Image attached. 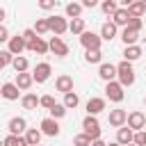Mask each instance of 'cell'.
I'll return each mask as SVG.
<instances>
[{"label":"cell","mask_w":146,"mask_h":146,"mask_svg":"<svg viewBox=\"0 0 146 146\" xmlns=\"http://www.w3.org/2000/svg\"><path fill=\"white\" fill-rule=\"evenodd\" d=\"M23 39H25V43H32V41H36L39 36H36V32H34L32 27H27V30H23Z\"/></svg>","instance_id":"40"},{"label":"cell","mask_w":146,"mask_h":146,"mask_svg":"<svg viewBox=\"0 0 146 146\" xmlns=\"http://www.w3.org/2000/svg\"><path fill=\"white\" fill-rule=\"evenodd\" d=\"M32 30L36 32V36H43V34H48V32H50L48 18H36V23H34V27H32Z\"/></svg>","instance_id":"32"},{"label":"cell","mask_w":146,"mask_h":146,"mask_svg":"<svg viewBox=\"0 0 146 146\" xmlns=\"http://www.w3.org/2000/svg\"><path fill=\"white\" fill-rule=\"evenodd\" d=\"M2 146H27V141H25V137L21 135H7L5 139H2Z\"/></svg>","instance_id":"31"},{"label":"cell","mask_w":146,"mask_h":146,"mask_svg":"<svg viewBox=\"0 0 146 146\" xmlns=\"http://www.w3.org/2000/svg\"><path fill=\"white\" fill-rule=\"evenodd\" d=\"M23 137H25L27 146H41V137H43V132H41L39 128H27Z\"/></svg>","instance_id":"20"},{"label":"cell","mask_w":146,"mask_h":146,"mask_svg":"<svg viewBox=\"0 0 146 146\" xmlns=\"http://www.w3.org/2000/svg\"><path fill=\"white\" fill-rule=\"evenodd\" d=\"M144 107H146V96H144Z\"/></svg>","instance_id":"48"},{"label":"cell","mask_w":146,"mask_h":146,"mask_svg":"<svg viewBox=\"0 0 146 146\" xmlns=\"http://www.w3.org/2000/svg\"><path fill=\"white\" fill-rule=\"evenodd\" d=\"M7 50L14 55V57H18V55H23V50H27V43H25V39H23V34H14L9 41H7Z\"/></svg>","instance_id":"10"},{"label":"cell","mask_w":146,"mask_h":146,"mask_svg":"<svg viewBox=\"0 0 146 146\" xmlns=\"http://www.w3.org/2000/svg\"><path fill=\"white\" fill-rule=\"evenodd\" d=\"M132 141H135V132H132L128 125H123V128H119V130H116V144L128 146V144H132Z\"/></svg>","instance_id":"19"},{"label":"cell","mask_w":146,"mask_h":146,"mask_svg":"<svg viewBox=\"0 0 146 146\" xmlns=\"http://www.w3.org/2000/svg\"><path fill=\"white\" fill-rule=\"evenodd\" d=\"M39 130L46 135V137H57L59 132H62V128H59V123L55 121V119H50V116H46V119H41V123H39Z\"/></svg>","instance_id":"13"},{"label":"cell","mask_w":146,"mask_h":146,"mask_svg":"<svg viewBox=\"0 0 146 146\" xmlns=\"http://www.w3.org/2000/svg\"><path fill=\"white\" fill-rule=\"evenodd\" d=\"M116 9H119L116 0H103V2H100V11H103L105 16H114Z\"/></svg>","instance_id":"33"},{"label":"cell","mask_w":146,"mask_h":146,"mask_svg":"<svg viewBox=\"0 0 146 146\" xmlns=\"http://www.w3.org/2000/svg\"><path fill=\"white\" fill-rule=\"evenodd\" d=\"M84 62L87 64H103V52L100 50H84Z\"/></svg>","instance_id":"30"},{"label":"cell","mask_w":146,"mask_h":146,"mask_svg":"<svg viewBox=\"0 0 146 146\" xmlns=\"http://www.w3.org/2000/svg\"><path fill=\"white\" fill-rule=\"evenodd\" d=\"M125 9H128L130 18H141V16L146 14V5H144V0H135V2H130Z\"/></svg>","instance_id":"21"},{"label":"cell","mask_w":146,"mask_h":146,"mask_svg":"<svg viewBox=\"0 0 146 146\" xmlns=\"http://www.w3.org/2000/svg\"><path fill=\"white\" fill-rule=\"evenodd\" d=\"M68 32L71 34H82V32H87V27H84V18H73V21H68Z\"/></svg>","instance_id":"29"},{"label":"cell","mask_w":146,"mask_h":146,"mask_svg":"<svg viewBox=\"0 0 146 146\" xmlns=\"http://www.w3.org/2000/svg\"><path fill=\"white\" fill-rule=\"evenodd\" d=\"M7 130H9V135H25V130H27V121H25V116H11L9 121H7Z\"/></svg>","instance_id":"12"},{"label":"cell","mask_w":146,"mask_h":146,"mask_svg":"<svg viewBox=\"0 0 146 146\" xmlns=\"http://www.w3.org/2000/svg\"><path fill=\"white\" fill-rule=\"evenodd\" d=\"M144 27V21L141 18H130V23H128V30H132V32H139Z\"/></svg>","instance_id":"39"},{"label":"cell","mask_w":146,"mask_h":146,"mask_svg":"<svg viewBox=\"0 0 146 146\" xmlns=\"http://www.w3.org/2000/svg\"><path fill=\"white\" fill-rule=\"evenodd\" d=\"M27 50H30V52H36V55H46V52H50V48H48V41H46L43 36H39L36 41L27 43Z\"/></svg>","instance_id":"22"},{"label":"cell","mask_w":146,"mask_h":146,"mask_svg":"<svg viewBox=\"0 0 146 146\" xmlns=\"http://www.w3.org/2000/svg\"><path fill=\"white\" fill-rule=\"evenodd\" d=\"M55 103H57V100H55V96H50V94L41 96V100H39V105H41V107H46L48 112H50V110L55 107Z\"/></svg>","instance_id":"36"},{"label":"cell","mask_w":146,"mask_h":146,"mask_svg":"<svg viewBox=\"0 0 146 146\" xmlns=\"http://www.w3.org/2000/svg\"><path fill=\"white\" fill-rule=\"evenodd\" d=\"M135 146H146V130H141V132H135V141H132Z\"/></svg>","instance_id":"41"},{"label":"cell","mask_w":146,"mask_h":146,"mask_svg":"<svg viewBox=\"0 0 146 146\" xmlns=\"http://www.w3.org/2000/svg\"><path fill=\"white\" fill-rule=\"evenodd\" d=\"M107 123L112 125V128H123L125 123H128V112L125 110H121V107H116V110H110V116H107Z\"/></svg>","instance_id":"9"},{"label":"cell","mask_w":146,"mask_h":146,"mask_svg":"<svg viewBox=\"0 0 146 146\" xmlns=\"http://www.w3.org/2000/svg\"><path fill=\"white\" fill-rule=\"evenodd\" d=\"M73 146H91V139H89L84 132H80V135L73 137Z\"/></svg>","instance_id":"38"},{"label":"cell","mask_w":146,"mask_h":146,"mask_svg":"<svg viewBox=\"0 0 146 146\" xmlns=\"http://www.w3.org/2000/svg\"><path fill=\"white\" fill-rule=\"evenodd\" d=\"M48 48H50V52L57 55V57H66V55H68V43H66L62 36H50Z\"/></svg>","instance_id":"11"},{"label":"cell","mask_w":146,"mask_h":146,"mask_svg":"<svg viewBox=\"0 0 146 146\" xmlns=\"http://www.w3.org/2000/svg\"><path fill=\"white\" fill-rule=\"evenodd\" d=\"M98 75H100V80H105V84H107V82H114V80H116V64L103 62V64L98 66Z\"/></svg>","instance_id":"14"},{"label":"cell","mask_w":146,"mask_h":146,"mask_svg":"<svg viewBox=\"0 0 146 146\" xmlns=\"http://www.w3.org/2000/svg\"><path fill=\"white\" fill-rule=\"evenodd\" d=\"M132 132H141L144 128H146V114L141 112V110H135V112H130L128 114V123H125Z\"/></svg>","instance_id":"6"},{"label":"cell","mask_w":146,"mask_h":146,"mask_svg":"<svg viewBox=\"0 0 146 146\" xmlns=\"http://www.w3.org/2000/svg\"><path fill=\"white\" fill-rule=\"evenodd\" d=\"M144 55V50H141V46H128V48H123V59L125 62H137L139 57Z\"/></svg>","instance_id":"25"},{"label":"cell","mask_w":146,"mask_h":146,"mask_svg":"<svg viewBox=\"0 0 146 146\" xmlns=\"http://www.w3.org/2000/svg\"><path fill=\"white\" fill-rule=\"evenodd\" d=\"M0 96H2L5 100H18V98H23V96H21V89H18L14 82H5V84L0 87Z\"/></svg>","instance_id":"17"},{"label":"cell","mask_w":146,"mask_h":146,"mask_svg":"<svg viewBox=\"0 0 146 146\" xmlns=\"http://www.w3.org/2000/svg\"><path fill=\"white\" fill-rule=\"evenodd\" d=\"M39 7H41L43 11H50V9H55V0H41Z\"/></svg>","instance_id":"43"},{"label":"cell","mask_w":146,"mask_h":146,"mask_svg":"<svg viewBox=\"0 0 146 146\" xmlns=\"http://www.w3.org/2000/svg\"><path fill=\"white\" fill-rule=\"evenodd\" d=\"M119 36H121V41H123V46L128 48V46H137V39H139V32H132V30H128V27H123Z\"/></svg>","instance_id":"26"},{"label":"cell","mask_w":146,"mask_h":146,"mask_svg":"<svg viewBox=\"0 0 146 146\" xmlns=\"http://www.w3.org/2000/svg\"><path fill=\"white\" fill-rule=\"evenodd\" d=\"M50 75H52V66H50L48 62H39V64L34 66V71H32V78H34L36 84H43Z\"/></svg>","instance_id":"7"},{"label":"cell","mask_w":146,"mask_h":146,"mask_svg":"<svg viewBox=\"0 0 146 146\" xmlns=\"http://www.w3.org/2000/svg\"><path fill=\"white\" fill-rule=\"evenodd\" d=\"M14 62V55L9 52V50H0V71L5 68V66H9Z\"/></svg>","instance_id":"37"},{"label":"cell","mask_w":146,"mask_h":146,"mask_svg":"<svg viewBox=\"0 0 146 146\" xmlns=\"http://www.w3.org/2000/svg\"><path fill=\"white\" fill-rule=\"evenodd\" d=\"M55 91H59V94H71L73 91V78L71 75H66V73H62V75H57V80H55Z\"/></svg>","instance_id":"15"},{"label":"cell","mask_w":146,"mask_h":146,"mask_svg":"<svg viewBox=\"0 0 146 146\" xmlns=\"http://www.w3.org/2000/svg\"><path fill=\"white\" fill-rule=\"evenodd\" d=\"M144 5H146V0H144Z\"/></svg>","instance_id":"50"},{"label":"cell","mask_w":146,"mask_h":146,"mask_svg":"<svg viewBox=\"0 0 146 146\" xmlns=\"http://www.w3.org/2000/svg\"><path fill=\"white\" fill-rule=\"evenodd\" d=\"M116 82H119L123 89L135 84V68H132V64H130V62L121 59V62L116 64Z\"/></svg>","instance_id":"1"},{"label":"cell","mask_w":146,"mask_h":146,"mask_svg":"<svg viewBox=\"0 0 146 146\" xmlns=\"http://www.w3.org/2000/svg\"><path fill=\"white\" fill-rule=\"evenodd\" d=\"M112 23H114L116 27H128V23H130L128 9H125V7H119V9L114 11V16H112Z\"/></svg>","instance_id":"18"},{"label":"cell","mask_w":146,"mask_h":146,"mask_svg":"<svg viewBox=\"0 0 146 146\" xmlns=\"http://www.w3.org/2000/svg\"><path fill=\"white\" fill-rule=\"evenodd\" d=\"M78 105H80V96H78L75 91H71V94L64 96V107H66V110H75Z\"/></svg>","instance_id":"34"},{"label":"cell","mask_w":146,"mask_h":146,"mask_svg":"<svg viewBox=\"0 0 146 146\" xmlns=\"http://www.w3.org/2000/svg\"><path fill=\"white\" fill-rule=\"evenodd\" d=\"M66 116V107H64V103H55V107L50 110V119H64Z\"/></svg>","instance_id":"35"},{"label":"cell","mask_w":146,"mask_h":146,"mask_svg":"<svg viewBox=\"0 0 146 146\" xmlns=\"http://www.w3.org/2000/svg\"><path fill=\"white\" fill-rule=\"evenodd\" d=\"M14 84H16L21 91H27V89L34 84V78H32V73H18L16 80H14Z\"/></svg>","instance_id":"23"},{"label":"cell","mask_w":146,"mask_h":146,"mask_svg":"<svg viewBox=\"0 0 146 146\" xmlns=\"http://www.w3.org/2000/svg\"><path fill=\"white\" fill-rule=\"evenodd\" d=\"M11 68L16 71V75H18V73H27V68H30V62H27V57H25V55H18V57H14V62H11Z\"/></svg>","instance_id":"28"},{"label":"cell","mask_w":146,"mask_h":146,"mask_svg":"<svg viewBox=\"0 0 146 146\" xmlns=\"http://www.w3.org/2000/svg\"><path fill=\"white\" fill-rule=\"evenodd\" d=\"M128 146H135V144H128Z\"/></svg>","instance_id":"49"},{"label":"cell","mask_w":146,"mask_h":146,"mask_svg":"<svg viewBox=\"0 0 146 146\" xmlns=\"http://www.w3.org/2000/svg\"><path fill=\"white\" fill-rule=\"evenodd\" d=\"M98 34H100L103 41H114V39L119 36V27H116L112 21H105V23L100 25V32H98Z\"/></svg>","instance_id":"16"},{"label":"cell","mask_w":146,"mask_h":146,"mask_svg":"<svg viewBox=\"0 0 146 146\" xmlns=\"http://www.w3.org/2000/svg\"><path fill=\"white\" fill-rule=\"evenodd\" d=\"M82 132L91 139V141H96V139H100V123H98V119L96 116H84L82 119Z\"/></svg>","instance_id":"2"},{"label":"cell","mask_w":146,"mask_h":146,"mask_svg":"<svg viewBox=\"0 0 146 146\" xmlns=\"http://www.w3.org/2000/svg\"><path fill=\"white\" fill-rule=\"evenodd\" d=\"M91 146H107L103 139H96V141H91Z\"/></svg>","instance_id":"46"},{"label":"cell","mask_w":146,"mask_h":146,"mask_svg":"<svg viewBox=\"0 0 146 146\" xmlns=\"http://www.w3.org/2000/svg\"><path fill=\"white\" fill-rule=\"evenodd\" d=\"M107 146H121V144H116V141H112V144H107Z\"/></svg>","instance_id":"47"},{"label":"cell","mask_w":146,"mask_h":146,"mask_svg":"<svg viewBox=\"0 0 146 146\" xmlns=\"http://www.w3.org/2000/svg\"><path fill=\"white\" fill-rule=\"evenodd\" d=\"M9 39H11V34H9L7 25H0V43H7Z\"/></svg>","instance_id":"42"},{"label":"cell","mask_w":146,"mask_h":146,"mask_svg":"<svg viewBox=\"0 0 146 146\" xmlns=\"http://www.w3.org/2000/svg\"><path fill=\"white\" fill-rule=\"evenodd\" d=\"M123 98H125V91H123V87H121L116 80L105 84V100H110V103H121Z\"/></svg>","instance_id":"5"},{"label":"cell","mask_w":146,"mask_h":146,"mask_svg":"<svg viewBox=\"0 0 146 146\" xmlns=\"http://www.w3.org/2000/svg\"><path fill=\"white\" fill-rule=\"evenodd\" d=\"M100 43H103V39H100V34H96V32H82L80 34V46L84 48V50H100Z\"/></svg>","instance_id":"4"},{"label":"cell","mask_w":146,"mask_h":146,"mask_svg":"<svg viewBox=\"0 0 146 146\" xmlns=\"http://www.w3.org/2000/svg\"><path fill=\"white\" fill-rule=\"evenodd\" d=\"M5 16H7V11L0 7V25H5Z\"/></svg>","instance_id":"45"},{"label":"cell","mask_w":146,"mask_h":146,"mask_svg":"<svg viewBox=\"0 0 146 146\" xmlns=\"http://www.w3.org/2000/svg\"><path fill=\"white\" fill-rule=\"evenodd\" d=\"M105 110H107V100H105V98L91 96V98L87 100V114H89V116H98V114L105 112Z\"/></svg>","instance_id":"8"},{"label":"cell","mask_w":146,"mask_h":146,"mask_svg":"<svg viewBox=\"0 0 146 146\" xmlns=\"http://www.w3.org/2000/svg\"><path fill=\"white\" fill-rule=\"evenodd\" d=\"M39 100H41V96H36V94L27 91V94H23L21 105H23V110H36V107H39Z\"/></svg>","instance_id":"24"},{"label":"cell","mask_w":146,"mask_h":146,"mask_svg":"<svg viewBox=\"0 0 146 146\" xmlns=\"http://www.w3.org/2000/svg\"><path fill=\"white\" fill-rule=\"evenodd\" d=\"M64 14H66V18H82V5L80 2H68L66 7H64Z\"/></svg>","instance_id":"27"},{"label":"cell","mask_w":146,"mask_h":146,"mask_svg":"<svg viewBox=\"0 0 146 146\" xmlns=\"http://www.w3.org/2000/svg\"><path fill=\"white\" fill-rule=\"evenodd\" d=\"M48 25H50V32H52L55 36H62L64 32H68V18H66V16L52 14V16H48Z\"/></svg>","instance_id":"3"},{"label":"cell","mask_w":146,"mask_h":146,"mask_svg":"<svg viewBox=\"0 0 146 146\" xmlns=\"http://www.w3.org/2000/svg\"><path fill=\"white\" fill-rule=\"evenodd\" d=\"M80 5H82V9H94V7L98 5V2H96V0H82Z\"/></svg>","instance_id":"44"}]
</instances>
